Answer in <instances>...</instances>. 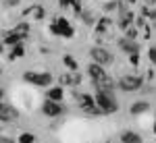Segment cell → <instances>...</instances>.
Returning a JSON list of instances; mask_svg holds the SVG:
<instances>
[{
	"instance_id": "cell-1",
	"label": "cell",
	"mask_w": 156,
	"mask_h": 143,
	"mask_svg": "<svg viewBox=\"0 0 156 143\" xmlns=\"http://www.w3.org/2000/svg\"><path fill=\"white\" fill-rule=\"evenodd\" d=\"M94 97H96L98 108H100L104 114H115V112H119V100H117L115 91H96Z\"/></svg>"
},
{
	"instance_id": "cell-2",
	"label": "cell",
	"mask_w": 156,
	"mask_h": 143,
	"mask_svg": "<svg viewBox=\"0 0 156 143\" xmlns=\"http://www.w3.org/2000/svg\"><path fill=\"white\" fill-rule=\"evenodd\" d=\"M50 33L56 37H62V39H71L73 36H75V27H73L65 17H56L52 23H50Z\"/></svg>"
},
{
	"instance_id": "cell-3",
	"label": "cell",
	"mask_w": 156,
	"mask_h": 143,
	"mask_svg": "<svg viewBox=\"0 0 156 143\" xmlns=\"http://www.w3.org/2000/svg\"><path fill=\"white\" fill-rule=\"evenodd\" d=\"M75 100H77V104H79V108L83 110L85 114H90V116H102L104 112L98 108L96 104V97L90 94H79V91H75Z\"/></svg>"
},
{
	"instance_id": "cell-4",
	"label": "cell",
	"mask_w": 156,
	"mask_h": 143,
	"mask_svg": "<svg viewBox=\"0 0 156 143\" xmlns=\"http://www.w3.org/2000/svg\"><path fill=\"white\" fill-rule=\"evenodd\" d=\"M121 91H127V94H131V91H140L142 87H144V77H140V75H123L119 81H117Z\"/></svg>"
},
{
	"instance_id": "cell-5",
	"label": "cell",
	"mask_w": 156,
	"mask_h": 143,
	"mask_svg": "<svg viewBox=\"0 0 156 143\" xmlns=\"http://www.w3.org/2000/svg\"><path fill=\"white\" fill-rule=\"evenodd\" d=\"M23 81L25 83H31L37 85V87H50L54 77L50 73H37V71H25L23 73Z\"/></svg>"
},
{
	"instance_id": "cell-6",
	"label": "cell",
	"mask_w": 156,
	"mask_h": 143,
	"mask_svg": "<svg viewBox=\"0 0 156 143\" xmlns=\"http://www.w3.org/2000/svg\"><path fill=\"white\" fill-rule=\"evenodd\" d=\"M90 58H92V62H98V64H102V66H110V64L115 62L112 52L106 50V48H102V46L90 48Z\"/></svg>"
},
{
	"instance_id": "cell-7",
	"label": "cell",
	"mask_w": 156,
	"mask_h": 143,
	"mask_svg": "<svg viewBox=\"0 0 156 143\" xmlns=\"http://www.w3.org/2000/svg\"><path fill=\"white\" fill-rule=\"evenodd\" d=\"M117 12H119L117 27H119L121 31H127L129 27H133V25H135V15L131 12V9H129V6H125V2L121 4V9H119Z\"/></svg>"
},
{
	"instance_id": "cell-8",
	"label": "cell",
	"mask_w": 156,
	"mask_h": 143,
	"mask_svg": "<svg viewBox=\"0 0 156 143\" xmlns=\"http://www.w3.org/2000/svg\"><path fill=\"white\" fill-rule=\"evenodd\" d=\"M42 114L48 116V118H56V116H60V114H65V106H62V102L46 100L44 106H42Z\"/></svg>"
},
{
	"instance_id": "cell-9",
	"label": "cell",
	"mask_w": 156,
	"mask_h": 143,
	"mask_svg": "<svg viewBox=\"0 0 156 143\" xmlns=\"http://www.w3.org/2000/svg\"><path fill=\"white\" fill-rule=\"evenodd\" d=\"M17 118H19V110L12 104L0 102V120L2 122H12V120H17Z\"/></svg>"
},
{
	"instance_id": "cell-10",
	"label": "cell",
	"mask_w": 156,
	"mask_h": 143,
	"mask_svg": "<svg viewBox=\"0 0 156 143\" xmlns=\"http://www.w3.org/2000/svg\"><path fill=\"white\" fill-rule=\"evenodd\" d=\"M58 83L62 85V87H77V85L81 83V75H79V73H73V71L62 73L58 77Z\"/></svg>"
},
{
	"instance_id": "cell-11",
	"label": "cell",
	"mask_w": 156,
	"mask_h": 143,
	"mask_svg": "<svg viewBox=\"0 0 156 143\" xmlns=\"http://www.w3.org/2000/svg\"><path fill=\"white\" fill-rule=\"evenodd\" d=\"M119 48L129 56V54H133V52H142V46H140V42L137 39H127V37H119Z\"/></svg>"
},
{
	"instance_id": "cell-12",
	"label": "cell",
	"mask_w": 156,
	"mask_h": 143,
	"mask_svg": "<svg viewBox=\"0 0 156 143\" xmlns=\"http://www.w3.org/2000/svg\"><path fill=\"white\" fill-rule=\"evenodd\" d=\"M92 85H94L96 91H115V89L119 87L112 77H104V79H100V81H92Z\"/></svg>"
},
{
	"instance_id": "cell-13",
	"label": "cell",
	"mask_w": 156,
	"mask_h": 143,
	"mask_svg": "<svg viewBox=\"0 0 156 143\" xmlns=\"http://www.w3.org/2000/svg\"><path fill=\"white\" fill-rule=\"evenodd\" d=\"M87 75H90V79H92V81H100V79L108 77L106 71H104V66H102V64H98V62H90V66H87Z\"/></svg>"
},
{
	"instance_id": "cell-14",
	"label": "cell",
	"mask_w": 156,
	"mask_h": 143,
	"mask_svg": "<svg viewBox=\"0 0 156 143\" xmlns=\"http://www.w3.org/2000/svg\"><path fill=\"white\" fill-rule=\"evenodd\" d=\"M25 39L21 36H19V33H17V31H15V29H11V31H4V33H2V44H4V46H17V44H23Z\"/></svg>"
},
{
	"instance_id": "cell-15",
	"label": "cell",
	"mask_w": 156,
	"mask_h": 143,
	"mask_svg": "<svg viewBox=\"0 0 156 143\" xmlns=\"http://www.w3.org/2000/svg\"><path fill=\"white\" fill-rule=\"evenodd\" d=\"M148 110H150L148 100H137V102H133L131 106H129V114L131 116H140V114H146Z\"/></svg>"
},
{
	"instance_id": "cell-16",
	"label": "cell",
	"mask_w": 156,
	"mask_h": 143,
	"mask_svg": "<svg viewBox=\"0 0 156 143\" xmlns=\"http://www.w3.org/2000/svg\"><path fill=\"white\" fill-rule=\"evenodd\" d=\"M46 100H52V102H62V100H65V89H62V85L48 87V89H46Z\"/></svg>"
},
{
	"instance_id": "cell-17",
	"label": "cell",
	"mask_w": 156,
	"mask_h": 143,
	"mask_svg": "<svg viewBox=\"0 0 156 143\" xmlns=\"http://www.w3.org/2000/svg\"><path fill=\"white\" fill-rule=\"evenodd\" d=\"M119 139H121V143H144L142 135L135 133V131H123Z\"/></svg>"
},
{
	"instance_id": "cell-18",
	"label": "cell",
	"mask_w": 156,
	"mask_h": 143,
	"mask_svg": "<svg viewBox=\"0 0 156 143\" xmlns=\"http://www.w3.org/2000/svg\"><path fill=\"white\" fill-rule=\"evenodd\" d=\"M79 19H81V23L83 25H87V27H96V15L90 11V9H83V12L79 15Z\"/></svg>"
},
{
	"instance_id": "cell-19",
	"label": "cell",
	"mask_w": 156,
	"mask_h": 143,
	"mask_svg": "<svg viewBox=\"0 0 156 143\" xmlns=\"http://www.w3.org/2000/svg\"><path fill=\"white\" fill-rule=\"evenodd\" d=\"M112 25V21H110V17H100L98 19V23H96V27H94V31H96V36H102L104 31H106L108 27Z\"/></svg>"
},
{
	"instance_id": "cell-20",
	"label": "cell",
	"mask_w": 156,
	"mask_h": 143,
	"mask_svg": "<svg viewBox=\"0 0 156 143\" xmlns=\"http://www.w3.org/2000/svg\"><path fill=\"white\" fill-rule=\"evenodd\" d=\"M25 56V46L23 44H17V46L11 48V52H9V60H19Z\"/></svg>"
},
{
	"instance_id": "cell-21",
	"label": "cell",
	"mask_w": 156,
	"mask_h": 143,
	"mask_svg": "<svg viewBox=\"0 0 156 143\" xmlns=\"http://www.w3.org/2000/svg\"><path fill=\"white\" fill-rule=\"evenodd\" d=\"M62 64L69 69V71H73V73H77L79 71V62L73 58L71 54H62Z\"/></svg>"
},
{
	"instance_id": "cell-22",
	"label": "cell",
	"mask_w": 156,
	"mask_h": 143,
	"mask_svg": "<svg viewBox=\"0 0 156 143\" xmlns=\"http://www.w3.org/2000/svg\"><path fill=\"white\" fill-rule=\"evenodd\" d=\"M19 36L23 37V39H29V31H31V27H29V23H17L15 27H12Z\"/></svg>"
},
{
	"instance_id": "cell-23",
	"label": "cell",
	"mask_w": 156,
	"mask_h": 143,
	"mask_svg": "<svg viewBox=\"0 0 156 143\" xmlns=\"http://www.w3.org/2000/svg\"><path fill=\"white\" fill-rule=\"evenodd\" d=\"M121 4H123V0H106L104 4H102V9L104 12H110V11H119Z\"/></svg>"
},
{
	"instance_id": "cell-24",
	"label": "cell",
	"mask_w": 156,
	"mask_h": 143,
	"mask_svg": "<svg viewBox=\"0 0 156 143\" xmlns=\"http://www.w3.org/2000/svg\"><path fill=\"white\" fill-rule=\"evenodd\" d=\"M142 17L156 23V9H152V6H142Z\"/></svg>"
},
{
	"instance_id": "cell-25",
	"label": "cell",
	"mask_w": 156,
	"mask_h": 143,
	"mask_svg": "<svg viewBox=\"0 0 156 143\" xmlns=\"http://www.w3.org/2000/svg\"><path fill=\"white\" fill-rule=\"evenodd\" d=\"M31 15H34V19H36V21H42V19L46 17V11H44V6H42V4H34Z\"/></svg>"
},
{
	"instance_id": "cell-26",
	"label": "cell",
	"mask_w": 156,
	"mask_h": 143,
	"mask_svg": "<svg viewBox=\"0 0 156 143\" xmlns=\"http://www.w3.org/2000/svg\"><path fill=\"white\" fill-rule=\"evenodd\" d=\"M17 143H36V135L34 133H21L19 135V139H17Z\"/></svg>"
},
{
	"instance_id": "cell-27",
	"label": "cell",
	"mask_w": 156,
	"mask_h": 143,
	"mask_svg": "<svg viewBox=\"0 0 156 143\" xmlns=\"http://www.w3.org/2000/svg\"><path fill=\"white\" fill-rule=\"evenodd\" d=\"M71 9H73V12L79 17L81 12H83V4H81V0H73V4H71Z\"/></svg>"
},
{
	"instance_id": "cell-28",
	"label": "cell",
	"mask_w": 156,
	"mask_h": 143,
	"mask_svg": "<svg viewBox=\"0 0 156 143\" xmlns=\"http://www.w3.org/2000/svg\"><path fill=\"white\" fill-rule=\"evenodd\" d=\"M125 37H127V39H137V27H135V25L129 27V29L125 31Z\"/></svg>"
},
{
	"instance_id": "cell-29",
	"label": "cell",
	"mask_w": 156,
	"mask_h": 143,
	"mask_svg": "<svg viewBox=\"0 0 156 143\" xmlns=\"http://www.w3.org/2000/svg\"><path fill=\"white\" fill-rule=\"evenodd\" d=\"M129 64H131L133 69L140 64V52H133V54H129Z\"/></svg>"
},
{
	"instance_id": "cell-30",
	"label": "cell",
	"mask_w": 156,
	"mask_h": 143,
	"mask_svg": "<svg viewBox=\"0 0 156 143\" xmlns=\"http://www.w3.org/2000/svg\"><path fill=\"white\" fill-rule=\"evenodd\" d=\"M135 27H137V29H146V27H148V19L137 17V19H135Z\"/></svg>"
},
{
	"instance_id": "cell-31",
	"label": "cell",
	"mask_w": 156,
	"mask_h": 143,
	"mask_svg": "<svg viewBox=\"0 0 156 143\" xmlns=\"http://www.w3.org/2000/svg\"><path fill=\"white\" fill-rule=\"evenodd\" d=\"M148 60H150V62L156 66V46H152L150 50H148Z\"/></svg>"
},
{
	"instance_id": "cell-32",
	"label": "cell",
	"mask_w": 156,
	"mask_h": 143,
	"mask_svg": "<svg viewBox=\"0 0 156 143\" xmlns=\"http://www.w3.org/2000/svg\"><path fill=\"white\" fill-rule=\"evenodd\" d=\"M19 2H21V0H2L4 9H12V6H19Z\"/></svg>"
},
{
	"instance_id": "cell-33",
	"label": "cell",
	"mask_w": 156,
	"mask_h": 143,
	"mask_svg": "<svg viewBox=\"0 0 156 143\" xmlns=\"http://www.w3.org/2000/svg\"><path fill=\"white\" fill-rule=\"evenodd\" d=\"M58 4H60V9H71L73 0H58Z\"/></svg>"
},
{
	"instance_id": "cell-34",
	"label": "cell",
	"mask_w": 156,
	"mask_h": 143,
	"mask_svg": "<svg viewBox=\"0 0 156 143\" xmlns=\"http://www.w3.org/2000/svg\"><path fill=\"white\" fill-rule=\"evenodd\" d=\"M142 31H144V37H146V39H148V37L152 36V31H150V27H146V29H142Z\"/></svg>"
},
{
	"instance_id": "cell-35",
	"label": "cell",
	"mask_w": 156,
	"mask_h": 143,
	"mask_svg": "<svg viewBox=\"0 0 156 143\" xmlns=\"http://www.w3.org/2000/svg\"><path fill=\"white\" fill-rule=\"evenodd\" d=\"M2 143H15V141H12L11 137H2Z\"/></svg>"
},
{
	"instance_id": "cell-36",
	"label": "cell",
	"mask_w": 156,
	"mask_h": 143,
	"mask_svg": "<svg viewBox=\"0 0 156 143\" xmlns=\"http://www.w3.org/2000/svg\"><path fill=\"white\" fill-rule=\"evenodd\" d=\"M144 2L148 4V6H154V4H156V0H144Z\"/></svg>"
},
{
	"instance_id": "cell-37",
	"label": "cell",
	"mask_w": 156,
	"mask_h": 143,
	"mask_svg": "<svg viewBox=\"0 0 156 143\" xmlns=\"http://www.w3.org/2000/svg\"><path fill=\"white\" fill-rule=\"evenodd\" d=\"M152 133L156 135V120H154V124H152Z\"/></svg>"
},
{
	"instance_id": "cell-38",
	"label": "cell",
	"mask_w": 156,
	"mask_h": 143,
	"mask_svg": "<svg viewBox=\"0 0 156 143\" xmlns=\"http://www.w3.org/2000/svg\"><path fill=\"white\" fill-rule=\"evenodd\" d=\"M127 2H129V4H135V2H137V0H127Z\"/></svg>"
}]
</instances>
